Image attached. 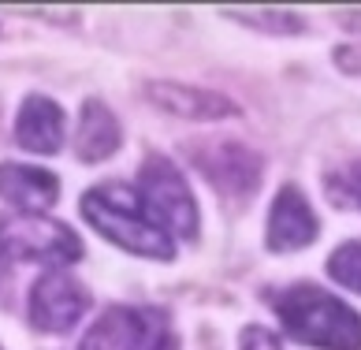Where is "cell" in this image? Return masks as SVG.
I'll return each mask as SVG.
<instances>
[{"label":"cell","instance_id":"9","mask_svg":"<svg viewBox=\"0 0 361 350\" xmlns=\"http://www.w3.org/2000/svg\"><path fill=\"white\" fill-rule=\"evenodd\" d=\"M149 101L160 112L179 116V119H194V123H216V119H238L243 109L224 97L216 90H202V86H183V83H149L145 86Z\"/></svg>","mask_w":361,"mask_h":350},{"label":"cell","instance_id":"12","mask_svg":"<svg viewBox=\"0 0 361 350\" xmlns=\"http://www.w3.org/2000/svg\"><path fill=\"white\" fill-rule=\"evenodd\" d=\"M119 145H123V127H119L116 112L104 101H82L75 131V157L82 164H97V160H109Z\"/></svg>","mask_w":361,"mask_h":350},{"label":"cell","instance_id":"18","mask_svg":"<svg viewBox=\"0 0 361 350\" xmlns=\"http://www.w3.org/2000/svg\"><path fill=\"white\" fill-rule=\"evenodd\" d=\"M4 272H8V253L0 250V279H4Z\"/></svg>","mask_w":361,"mask_h":350},{"label":"cell","instance_id":"5","mask_svg":"<svg viewBox=\"0 0 361 350\" xmlns=\"http://www.w3.org/2000/svg\"><path fill=\"white\" fill-rule=\"evenodd\" d=\"M26 306H30V325L37 332L63 335L86 317L90 291L78 284L75 276L63 272V268H52V272H45L42 279H34Z\"/></svg>","mask_w":361,"mask_h":350},{"label":"cell","instance_id":"7","mask_svg":"<svg viewBox=\"0 0 361 350\" xmlns=\"http://www.w3.org/2000/svg\"><path fill=\"white\" fill-rule=\"evenodd\" d=\"M320 235L317 212L298 186H279V194L269 209V227H264V242L272 253H294Z\"/></svg>","mask_w":361,"mask_h":350},{"label":"cell","instance_id":"2","mask_svg":"<svg viewBox=\"0 0 361 350\" xmlns=\"http://www.w3.org/2000/svg\"><path fill=\"white\" fill-rule=\"evenodd\" d=\"M279 325L317 350H361V317L317 284H294L276 294Z\"/></svg>","mask_w":361,"mask_h":350},{"label":"cell","instance_id":"14","mask_svg":"<svg viewBox=\"0 0 361 350\" xmlns=\"http://www.w3.org/2000/svg\"><path fill=\"white\" fill-rule=\"evenodd\" d=\"M328 276H331V284L361 294V239H350V242H343V246L331 250Z\"/></svg>","mask_w":361,"mask_h":350},{"label":"cell","instance_id":"8","mask_svg":"<svg viewBox=\"0 0 361 350\" xmlns=\"http://www.w3.org/2000/svg\"><path fill=\"white\" fill-rule=\"evenodd\" d=\"M197 168L212 186H220L231 198H253V191L261 186V157L238 142H220L212 150H202Z\"/></svg>","mask_w":361,"mask_h":350},{"label":"cell","instance_id":"11","mask_svg":"<svg viewBox=\"0 0 361 350\" xmlns=\"http://www.w3.org/2000/svg\"><path fill=\"white\" fill-rule=\"evenodd\" d=\"M63 127H68V119H63L60 104L45 97V93H30L16 116V142L30 153L49 157V153H60Z\"/></svg>","mask_w":361,"mask_h":350},{"label":"cell","instance_id":"4","mask_svg":"<svg viewBox=\"0 0 361 350\" xmlns=\"http://www.w3.org/2000/svg\"><path fill=\"white\" fill-rule=\"evenodd\" d=\"M0 250L16 261L75 265L82 258V239L68 224L49 217H11L0 224Z\"/></svg>","mask_w":361,"mask_h":350},{"label":"cell","instance_id":"16","mask_svg":"<svg viewBox=\"0 0 361 350\" xmlns=\"http://www.w3.org/2000/svg\"><path fill=\"white\" fill-rule=\"evenodd\" d=\"M238 350H279V339L269 328L250 325V328H243V335H238Z\"/></svg>","mask_w":361,"mask_h":350},{"label":"cell","instance_id":"1","mask_svg":"<svg viewBox=\"0 0 361 350\" xmlns=\"http://www.w3.org/2000/svg\"><path fill=\"white\" fill-rule=\"evenodd\" d=\"M82 217L97 231L116 242L119 250L138 253L153 261H171L176 258V239L164 227H157L153 217L142 205V194L123 183H101L82 198Z\"/></svg>","mask_w":361,"mask_h":350},{"label":"cell","instance_id":"15","mask_svg":"<svg viewBox=\"0 0 361 350\" xmlns=\"http://www.w3.org/2000/svg\"><path fill=\"white\" fill-rule=\"evenodd\" d=\"M328 198L339 201L346 209H357L361 212V160H350L336 171H328Z\"/></svg>","mask_w":361,"mask_h":350},{"label":"cell","instance_id":"10","mask_svg":"<svg viewBox=\"0 0 361 350\" xmlns=\"http://www.w3.org/2000/svg\"><path fill=\"white\" fill-rule=\"evenodd\" d=\"M0 201L23 217H42L60 201V179L34 164H0Z\"/></svg>","mask_w":361,"mask_h":350},{"label":"cell","instance_id":"6","mask_svg":"<svg viewBox=\"0 0 361 350\" xmlns=\"http://www.w3.org/2000/svg\"><path fill=\"white\" fill-rule=\"evenodd\" d=\"M157 325L160 317L142 313L130 306H109L93 320L78 350H157Z\"/></svg>","mask_w":361,"mask_h":350},{"label":"cell","instance_id":"17","mask_svg":"<svg viewBox=\"0 0 361 350\" xmlns=\"http://www.w3.org/2000/svg\"><path fill=\"white\" fill-rule=\"evenodd\" d=\"M331 60H336V67H339L343 75H357L361 78V45L357 42L339 45L336 52H331Z\"/></svg>","mask_w":361,"mask_h":350},{"label":"cell","instance_id":"3","mask_svg":"<svg viewBox=\"0 0 361 350\" xmlns=\"http://www.w3.org/2000/svg\"><path fill=\"white\" fill-rule=\"evenodd\" d=\"M138 194L153 224L164 227L171 239L197 235V201L190 194V186H186L183 171L176 168V160H168L164 153L145 157V164L138 171Z\"/></svg>","mask_w":361,"mask_h":350},{"label":"cell","instance_id":"13","mask_svg":"<svg viewBox=\"0 0 361 350\" xmlns=\"http://www.w3.org/2000/svg\"><path fill=\"white\" fill-rule=\"evenodd\" d=\"M220 11H224V19H235V23L250 26V30H261L272 37L305 34V19L287 11V8H220Z\"/></svg>","mask_w":361,"mask_h":350}]
</instances>
